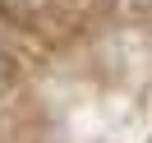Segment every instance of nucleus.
I'll use <instances>...</instances> for the list:
<instances>
[{
	"mask_svg": "<svg viewBox=\"0 0 152 143\" xmlns=\"http://www.w3.org/2000/svg\"><path fill=\"white\" fill-rule=\"evenodd\" d=\"M10 83V56H5V51H0V88Z\"/></svg>",
	"mask_w": 152,
	"mask_h": 143,
	"instance_id": "obj_1",
	"label": "nucleus"
}]
</instances>
